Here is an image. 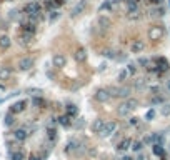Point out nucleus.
I'll use <instances>...</instances> for the list:
<instances>
[{"label": "nucleus", "mask_w": 170, "mask_h": 160, "mask_svg": "<svg viewBox=\"0 0 170 160\" xmlns=\"http://www.w3.org/2000/svg\"><path fill=\"white\" fill-rule=\"evenodd\" d=\"M137 104H139V102H137L135 98H129V100H127V102H123L122 105H119L117 112H119V115L125 117V115H129V112H130V110H133V108H135Z\"/></svg>", "instance_id": "1"}, {"label": "nucleus", "mask_w": 170, "mask_h": 160, "mask_svg": "<svg viewBox=\"0 0 170 160\" xmlns=\"http://www.w3.org/2000/svg\"><path fill=\"white\" fill-rule=\"evenodd\" d=\"M165 30L162 25H155V27H150V30H148V37H150V40H160L162 37H164Z\"/></svg>", "instance_id": "2"}, {"label": "nucleus", "mask_w": 170, "mask_h": 160, "mask_svg": "<svg viewBox=\"0 0 170 160\" xmlns=\"http://www.w3.org/2000/svg\"><path fill=\"white\" fill-rule=\"evenodd\" d=\"M23 12H25L28 17H38V13H40V5H38L37 2H30V3L25 5Z\"/></svg>", "instance_id": "3"}, {"label": "nucleus", "mask_w": 170, "mask_h": 160, "mask_svg": "<svg viewBox=\"0 0 170 160\" xmlns=\"http://www.w3.org/2000/svg\"><path fill=\"white\" fill-rule=\"evenodd\" d=\"M117 130V123L115 122H105V127L102 130V137H110V135Z\"/></svg>", "instance_id": "4"}, {"label": "nucleus", "mask_w": 170, "mask_h": 160, "mask_svg": "<svg viewBox=\"0 0 170 160\" xmlns=\"http://www.w3.org/2000/svg\"><path fill=\"white\" fill-rule=\"evenodd\" d=\"M25 107H27V102L25 100H19V102H15V104H12V107H10V113H20V112H23L25 110Z\"/></svg>", "instance_id": "5"}, {"label": "nucleus", "mask_w": 170, "mask_h": 160, "mask_svg": "<svg viewBox=\"0 0 170 160\" xmlns=\"http://www.w3.org/2000/svg\"><path fill=\"white\" fill-rule=\"evenodd\" d=\"M132 145H133V144H132V140H130V138H123L120 144H117L115 150H117V152H127L129 148H132Z\"/></svg>", "instance_id": "6"}, {"label": "nucleus", "mask_w": 170, "mask_h": 160, "mask_svg": "<svg viewBox=\"0 0 170 160\" xmlns=\"http://www.w3.org/2000/svg\"><path fill=\"white\" fill-rule=\"evenodd\" d=\"M145 48V42L143 40H133L132 45H130V52L132 53H140Z\"/></svg>", "instance_id": "7"}, {"label": "nucleus", "mask_w": 170, "mask_h": 160, "mask_svg": "<svg viewBox=\"0 0 170 160\" xmlns=\"http://www.w3.org/2000/svg\"><path fill=\"white\" fill-rule=\"evenodd\" d=\"M32 67H34V59H30V57H25V59H22L19 62V69L20 70H30Z\"/></svg>", "instance_id": "8"}, {"label": "nucleus", "mask_w": 170, "mask_h": 160, "mask_svg": "<svg viewBox=\"0 0 170 160\" xmlns=\"http://www.w3.org/2000/svg\"><path fill=\"white\" fill-rule=\"evenodd\" d=\"M112 94H108V90H97V94H95V100L97 102H102V104H105V102L110 98Z\"/></svg>", "instance_id": "9"}, {"label": "nucleus", "mask_w": 170, "mask_h": 160, "mask_svg": "<svg viewBox=\"0 0 170 160\" xmlns=\"http://www.w3.org/2000/svg\"><path fill=\"white\" fill-rule=\"evenodd\" d=\"M85 7H87V0H80L79 3H77L75 7H73V10H72V17H77V15H80V13L85 10Z\"/></svg>", "instance_id": "10"}, {"label": "nucleus", "mask_w": 170, "mask_h": 160, "mask_svg": "<svg viewBox=\"0 0 170 160\" xmlns=\"http://www.w3.org/2000/svg\"><path fill=\"white\" fill-rule=\"evenodd\" d=\"M157 69L158 72H167L168 70V60L165 57H158L157 59Z\"/></svg>", "instance_id": "11"}, {"label": "nucleus", "mask_w": 170, "mask_h": 160, "mask_svg": "<svg viewBox=\"0 0 170 160\" xmlns=\"http://www.w3.org/2000/svg\"><path fill=\"white\" fill-rule=\"evenodd\" d=\"M104 127H105V122L100 120V119H97V120H94V123H92V132L94 133H102Z\"/></svg>", "instance_id": "12"}, {"label": "nucleus", "mask_w": 170, "mask_h": 160, "mask_svg": "<svg viewBox=\"0 0 170 160\" xmlns=\"http://www.w3.org/2000/svg\"><path fill=\"white\" fill-rule=\"evenodd\" d=\"M154 154L157 155V157H160L162 160H167V154H165L164 145H162V144H155L154 145Z\"/></svg>", "instance_id": "13"}, {"label": "nucleus", "mask_w": 170, "mask_h": 160, "mask_svg": "<svg viewBox=\"0 0 170 160\" xmlns=\"http://www.w3.org/2000/svg\"><path fill=\"white\" fill-rule=\"evenodd\" d=\"M52 62H54V65H55V67H58V69H60V67L65 65L67 60H65V57H63L62 53H55L54 59H52Z\"/></svg>", "instance_id": "14"}, {"label": "nucleus", "mask_w": 170, "mask_h": 160, "mask_svg": "<svg viewBox=\"0 0 170 160\" xmlns=\"http://www.w3.org/2000/svg\"><path fill=\"white\" fill-rule=\"evenodd\" d=\"M13 137H15L19 142H23V140H25V138L28 137V133H27V130H25V129H17L15 132H13Z\"/></svg>", "instance_id": "15"}, {"label": "nucleus", "mask_w": 170, "mask_h": 160, "mask_svg": "<svg viewBox=\"0 0 170 160\" xmlns=\"http://www.w3.org/2000/svg\"><path fill=\"white\" fill-rule=\"evenodd\" d=\"M75 60L77 62H85V60H87V52H85V48H79V50L75 52Z\"/></svg>", "instance_id": "16"}, {"label": "nucleus", "mask_w": 170, "mask_h": 160, "mask_svg": "<svg viewBox=\"0 0 170 160\" xmlns=\"http://www.w3.org/2000/svg\"><path fill=\"white\" fill-rule=\"evenodd\" d=\"M70 119H72V117H69L67 113H65V115H60L58 117V123L62 127H70V123H72V120H70Z\"/></svg>", "instance_id": "17"}, {"label": "nucleus", "mask_w": 170, "mask_h": 160, "mask_svg": "<svg viewBox=\"0 0 170 160\" xmlns=\"http://www.w3.org/2000/svg\"><path fill=\"white\" fill-rule=\"evenodd\" d=\"M10 44H12V40H10L7 35H2L0 37V48H3V50H7V48L10 47Z\"/></svg>", "instance_id": "18"}, {"label": "nucleus", "mask_w": 170, "mask_h": 160, "mask_svg": "<svg viewBox=\"0 0 170 160\" xmlns=\"http://www.w3.org/2000/svg\"><path fill=\"white\" fill-rule=\"evenodd\" d=\"M65 112H67V115H69V117H75L77 113H79V108H77L73 104H70V105H67Z\"/></svg>", "instance_id": "19"}, {"label": "nucleus", "mask_w": 170, "mask_h": 160, "mask_svg": "<svg viewBox=\"0 0 170 160\" xmlns=\"http://www.w3.org/2000/svg\"><path fill=\"white\" fill-rule=\"evenodd\" d=\"M10 160H25V154L22 150H17L10 154Z\"/></svg>", "instance_id": "20"}, {"label": "nucleus", "mask_w": 170, "mask_h": 160, "mask_svg": "<svg viewBox=\"0 0 170 160\" xmlns=\"http://www.w3.org/2000/svg\"><path fill=\"white\" fill-rule=\"evenodd\" d=\"M77 145H79V144H77L75 140L69 142V144H67V147H65V152H67V154H72V152H73V150H75V148H77Z\"/></svg>", "instance_id": "21"}, {"label": "nucleus", "mask_w": 170, "mask_h": 160, "mask_svg": "<svg viewBox=\"0 0 170 160\" xmlns=\"http://www.w3.org/2000/svg\"><path fill=\"white\" fill-rule=\"evenodd\" d=\"M129 75H130V73L127 72V69H122V70L119 72V75H117V79H119V82H123V80H125Z\"/></svg>", "instance_id": "22"}, {"label": "nucleus", "mask_w": 170, "mask_h": 160, "mask_svg": "<svg viewBox=\"0 0 170 160\" xmlns=\"http://www.w3.org/2000/svg\"><path fill=\"white\" fill-rule=\"evenodd\" d=\"M23 32H27V34H35V23H25L23 25Z\"/></svg>", "instance_id": "23"}, {"label": "nucleus", "mask_w": 170, "mask_h": 160, "mask_svg": "<svg viewBox=\"0 0 170 160\" xmlns=\"http://www.w3.org/2000/svg\"><path fill=\"white\" fill-rule=\"evenodd\" d=\"M3 122H5V125L7 127H10V125H13V122H15V119H13V113H7V117H5V120H3Z\"/></svg>", "instance_id": "24"}, {"label": "nucleus", "mask_w": 170, "mask_h": 160, "mask_svg": "<svg viewBox=\"0 0 170 160\" xmlns=\"http://www.w3.org/2000/svg\"><path fill=\"white\" fill-rule=\"evenodd\" d=\"M9 77H10V70L9 69H5V67L0 69V80H7Z\"/></svg>", "instance_id": "25"}, {"label": "nucleus", "mask_w": 170, "mask_h": 160, "mask_svg": "<svg viewBox=\"0 0 170 160\" xmlns=\"http://www.w3.org/2000/svg\"><path fill=\"white\" fill-rule=\"evenodd\" d=\"M98 23H100L102 27H105V28L112 25V22H110V20L107 19V17H100V19H98Z\"/></svg>", "instance_id": "26"}, {"label": "nucleus", "mask_w": 170, "mask_h": 160, "mask_svg": "<svg viewBox=\"0 0 170 160\" xmlns=\"http://www.w3.org/2000/svg\"><path fill=\"white\" fill-rule=\"evenodd\" d=\"M154 119H155V110H154V108H150L147 113H145V120H147V122H152Z\"/></svg>", "instance_id": "27"}, {"label": "nucleus", "mask_w": 170, "mask_h": 160, "mask_svg": "<svg viewBox=\"0 0 170 160\" xmlns=\"http://www.w3.org/2000/svg\"><path fill=\"white\" fill-rule=\"evenodd\" d=\"M143 145H145V142H135V144L132 145V150L133 152H140L142 148H143Z\"/></svg>", "instance_id": "28"}, {"label": "nucleus", "mask_w": 170, "mask_h": 160, "mask_svg": "<svg viewBox=\"0 0 170 160\" xmlns=\"http://www.w3.org/2000/svg\"><path fill=\"white\" fill-rule=\"evenodd\" d=\"M127 72H129L130 75H135V72H137L135 63H129V65H127Z\"/></svg>", "instance_id": "29"}, {"label": "nucleus", "mask_w": 170, "mask_h": 160, "mask_svg": "<svg viewBox=\"0 0 170 160\" xmlns=\"http://www.w3.org/2000/svg\"><path fill=\"white\" fill-rule=\"evenodd\" d=\"M104 57H107V59H113V60H117V53L113 52V50H105V52H104Z\"/></svg>", "instance_id": "30"}, {"label": "nucleus", "mask_w": 170, "mask_h": 160, "mask_svg": "<svg viewBox=\"0 0 170 160\" xmlns=\"http://www.w3.org/2000/svg\"><path fill=\"white\" fill-rule=\"evenodd\" d=\"M32 102H34V105H35V107H44V105H45L44 98H38V97H35Z\"/></svg>", "instance_id": "31"}, {"label": "nucleus", "mask_w": 170, "mask_h": 160, "mask_svg": "<svg viewBox=\"0 0 170 160\" xmlns=\"http://www.w3.org/2000/svg\"><path fill=\"white\" fill-rule=\"evenodd\" d=\"M32 37H34L32 34H27V32H23V34H22V42H25V44H28V42L32 40Z\"/></svg>", "instance_id": "32"}, {"label": "nucleus", "mask_w": 170, "mask_h": 160, "mask_svg": "<svg viewBox=\"0 0 170 160\" xmlns=\"http://www.w3.org/2000/svg\"><path fill=\"white\" fill-rule=\"evenodd\" d=\"M129 19H130V20L140 19V12H139V10H137V12H130V13H129Z\"/></svg>", "instance_id": "33"}, {"label": "nucleus", "mask_w": 170, "mask_h": 160, "mask_svg": "<svg viewBox=\"0 0 170 160\" xmlns=\"http://www.w3.org/2000/svg\"><path fill=\"white\" fill-rule=\"evenodd\" d=\"M165 98L164 97H158V95H155L154 98H152V104H164Z\"/></svg>", "instance_id": "34"}, {"label": "nucleus", "mask_w": 170, "mask_h": 160, "mask_svg": "<svg viewBox=\"0 0 170 160\" xmlns=\"http://www.w3.org/2000/svg\"><path fill=\"white\" fill-rule=\"evenodd\" d=\"M60 17V12H57V10H54V12L50 13V22H55L57 19Z\"/></svg>", "instance_id": "35"}, {"label": "nucleus", "mask_w": 170, "mask_h": 160, "mask_svg": "<svg viewBox=\"0 0 170 160\" xmlns=\"http://www.w3.org/2000/svg\"><path fill=\"white\" fill-rule=\"evenodd\" d=\"M55 133H57V132H55L54 129H48V130H47V137L50 138V140H54V138H55Z\"/></svg>", "instance_id": "36"}, {"label": "nucleus", "mask_w": 170, "mask_h": 160, "mask_svg": "<svg viewBox=\"0 0 170 160\" xmlns=\"http://www.w3.org/2000/svg\"><path fill=\"white\" fill-rule=\"evenodd\" d=\"M170 113V105H164V108H162V115H168Z\"/></svg>", "instance_id": "37"}, {"label": "nucleus", "mask_w": 170, "mask_h": 160, "mask_svg": "<svg viewBox=\"0 0 170 160\" xmlns=\"http://www.w3.org/2000/svg\"><path fill=\"white\" fill-rule=\"evenodd\" d=\"M139 63H140V65H148V59H140Z\"/></svg>", "instance_id": "38"}, {"label": "nucleus", "mask_w": 170, "mask_h": 160, "mask_svg": "<svg viewBox=\"0 0 170 160\" xmlns=\"http://www.w3.org/2000/svg\"><path fill=\"white\" fill-rule=\"evenodd\" d=\"M129 123H130V125H137V123H139V119H137V117H133V119L130 120Z\"/></svg>", "instance_id": "39"}, {"label": "nucleus", "mask_w": 170, "mask_h": 160, "mask_svg": "<svg viewBox=\"0 0 170 160\" xmlns=\"http://www.w3.org/2000/svg\"><path fill=\"white\" fill-rule=\"evenodd\" d=\"M125 59H127V55H117V60H120V62H123Z\"/></svg>", "instance_id": "40"}, {"label": "nucleus", "mask_w": 170, "mask_h": 160, "mask_svg": "<svg viewBox=\"0 0 170 160\" xmlns=\"http://www.w3.org/2000/svg\"><path fill=\"white\" fill-rule=\"evenodd\" d=\"M104 69H107V63H100V65H98V70H100V72H102Z\"/></svg>", "instance_id": "41"}, {"label": "nucleus", "mask_w": 170, "mask_h": 160, "mask_svg": "<svg viewBox=\"0 0 170 160\" xmlns=\"http://www.w3.org/2000/svg\"><path fill=\"white\" fill-rule=\"evenodd\" d=\"M152 3H155V5H160L162 0H152Z\"/></svg>", "instance_id": "42"}, {"label": "nucleus", "mask_w": 170, "mask_h": 160, "mask_svg": "<svg viewBox=\"0 0 170 160\" xmlns=\"http://www.w3.org/2000/svg\"><path fill=\"white\" fill-rule=\"evenodd\" d=\"M122 160H132V158H130V157H123Z\"/></svg>", "instance_id": "43"}, {"label": "nucleus", "mask_w": 170, "mask_h": 160, "mask_svg": "<svg viewBox=\"0 0 170 160\" xmlns=\"http://www.w3.org/2000/svg\"><path fill=\"white\" fill-rule=\"evenodd\" d=\"M30 160H40V158H37V157H32Z\"/></svg>", "instance_id": "44"}, {"label": "nucleus", "mask_w": 170, "mask_h": 160, "mask_svg": "<svg viewBox=\"0 0 170 160\" xmlns=\"http://www.w3.org/2000/svg\"><path fill=\"white\" fill-rule=\"evenodd\" d=\"M167 87H168V90H170V82H168V84H167Z\"/></svg>", "instance_id": "45"}, {"label": "nucleus", "mask_w": 170, "mask_h": 160, "mask_svg": "<svg viewBox=\"0 0 170 160\" xmlns=\"http://www.w3.org/2000/svg\"><path fill=\"white\" fill-rule=\"evenodd\" d=\"M168 5H170V0H168Z\"/></svg>", "instance_id": "46"}, {"label": "nucleus", "mask_w": 170, "mask_h": 160, "mask_svg": "<svg viewBox=\"0 0 170 160\" xmlns=\"http://www.w3.org/2000/svg\"><path fill=\"white\" fill-rule=\"evenodd\" d=\"M47 2H50V0H47Z\"/></svg>", "instance_id": "47"}]
</instances>
